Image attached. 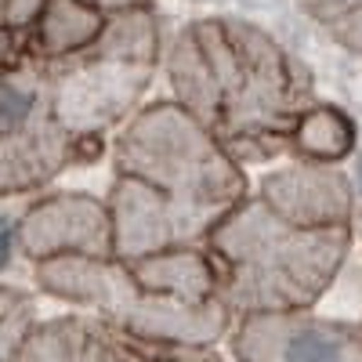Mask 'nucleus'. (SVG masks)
I'll return each mask as SVG.
<instances>
[{
	"instance_id": "nucleus-1",
	"label": "nucleus",
	"mask_w": 362,
	"mask_h": 362,
	"mask_svg": "<svg viewBox=\"0 0 362 362\" xmlns=\"http://www.w3.org/2000/svg\"><path fill=\"white\" fill-rule=\"evenodd\" d=\"M206 235L225 264V279H218V297L228 312L243 315L293 312L315 300L337 272L348 247L344 225H286L264 206L232 210Z\"/></svg>"
},
{
	"instance_id": "nucleus-2",
	"label": "nucleus",
	"mask_w": 362,
	"mask_h": 362,
	"mask_svg": "<svg viewBox=\"0 0 362 362\" xmlns=\"http://www.w3.org/2000/svg\"><path fill=\"white\" fill-rule=\"evenodd\" d=\"M37 283L62 300L98 308L116 326L119 341L141 344L145 355H163L160 344H210L228 326V308L221 300H189L160 290L119 257H47L37 261Z\"/></svg>"
},
{
	"instance_id": "nucleus-3",
	"label": "nucleus",
	"mask_w": 362,
	"mask_h": 362,
	"mask_svg": "<svg viewBox=\"0 0 362 362\" xmlns=\"http://www.w3.org/2000/svg\"><path fill=\"white\" fill-rule=\"evenodd\" d=\"M239 362H362V334L297 312H257L235 329Z\"/></svg>"
},
{
	"instance_id": "nucleus-4",
	"label": "nucleus",
	"mask_w": 362,
	"mask_h": 362,
	"mask_svg": "<svg viewBox=\"0 0 362 362\" xmlns=\"http://www.w3.org/2000/svg\"><path fill=\"white\" fill-rule=\"evenodd\" d=\"M18 247L33 264L62 254L112 257V218L87 196H54L22 218Z\"/></svg>"
},
{
	"instance_id": "nucleus-5",
	"label": "nucleus",
	"mask_w": 362,
	"mask_h": 362,
	"mask_svg": "<svg viewBox=\"0 0 362 362\" xmlns=\"http://www.w3.org/2000/svg\"><path fill=\"white\" fill-rule=\"evenodd\" d=\"M11 362H131L116 329L87 319H51L33 326Z\"/></svg>"
},
{
	"instance_id": "nucleus-6",
	"label": "nucleus",
	"mask_w": 362,
	"mask_h": 362,
	"mask_svg": "<svg viewBox=\"0 0 362 362\" xmlns=\"http://www.w3.org/2000/svg\"><path fill=\"white\" fill-rule=\"evenodd\" d=\"M105 22L109 18L83 0H47L40 18L29 25L25 58H62L83 51L102 37Z\"/></svg>"
},
{
	"instance_id": "nucleus-7",
	"label": "nucleus",
	"mask_w": 362,
	"mask_h": 362,
	"mask_svg": "<svg viewBox=\"0 0 362 362\" xmlns=\"http://www.w3.org/2000/svg\"><path fill=\"white\" fill-rule=\"evenodd\" d=\"M293 138L308 156H319V160H337L351 148V127H348V119L337 116L334 109L300 112L297 127H293Z\"/></svg>"
},
{
	"instance_id": "nucleus-8",
	"label": "nucleus",
	"mask_w": 362,
	"mask_h": 362,
	"mask_svg": "<svg viewBox=\"0 0 362 362\" xmlns=\"http://www.w3.org/2000/svg\"><path fill=\"white\" fill-rule=\"evenodd\" d=\"M37 326V308L25 293L0 286V362H11L29 329Z\"/></svg>"
},
{
	"instance_id": "nucleus-9",
	"label": "nucleus",
	"mask_w": 362,
	"mask_h": 362,
	"mask_svg": "<svg viewBox=\"0 0 362 362\" xmlns=\"http://www.w3.org/2000/svg\"><path fill=\"white\" fill-rule=\"evenodd\" d=\"M44 8H47V0H4V4H0V18L11 29H29L40 18Z\"/></svg>"
},
{
	"instance_id": "nucleus-10",
	"label": "nucleus",
	"mask_w": 362,
	"mask_h": 362,
	"mask_svg": "<svg viewBox=\"0 0 362 362\" xmlns=\"http://www.w3.org/2000/svg\"><path fill=\"white\" fill-rule=\"evenodd\" d=\"M83 4L98 8V11H109V8H131V4H138V0H83Z\"/></svg>"
},
{
	"instance_id": "nucleus-11",
	"label": "nucleus",
	"mask_w": 362,
	"mask_h": 362,
	"mask_svg": "<svg viewBox=\"0 0 362 362\" xmlns=\"http://www.w3.org/2000/svg\"><path fill=\"white\" fill-rule=\"evenodd\" d=\"M0 4H4V0H0Z\"/></svg>"
}]
</instances>
